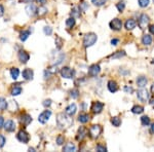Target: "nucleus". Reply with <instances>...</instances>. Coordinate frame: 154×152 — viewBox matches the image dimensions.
<instances>
[{"label":"nucleus","mask_w":154,"mask_h":152,"mask_svg":"<svg viewBox=\"0 0 154 152\" xmlns=\"http://www.w3.org/2000/svg\"><path fill=\"white\" fill-rule=\"evenodd\" d=\"M71 116L67 115L66 113H59L57 115V123L60 129H68L69 126H72L73 120L72 118H70Z\"/></svg>","instance_id":"obj_1"},{"label":"nucleus","mask_w":154,"mask_h":152,"mask_svg":"<svg viewBox=\"0 0 154 152\" xmlns=\"http://www.w3.org/2000/svg\"><path fill=\"white\" fill-rule=\"evenodd\" d=\"M97 39H98V37H97V35L95 33L86 34V35L84 36V38H83V45H84V47L93 46L94 44L96 43Z\"/></svg>","instance_id":"obj_2"},{"label":"nucleus","mask_w":154,"mask_h":152,"mask_svg":"<svg viewBox=\"0 0 154 152\" xmlns=\"http://www.w3.org/2000/svg\"><path fill=\"white\" fill-rule=\"evenodd\" d=\"M61 75L63 78H67V79H72L74 78V75H75V71L73 69L69 68V67H63L60 71Z\"/></svg>","instance_id":"obj_3"},{"label":"nucleus","mask_w":154,"mask_h":152,"mask_svg":"<svg viewBox=\"0 0 154 152\" xmlns=\"http://www.w3.org/2000/svg\"><path fill=\"white\" fill-rule=\"evenodd\" d=\"M89 136H91V139H97L99 138V136L102 133V126H99V124H95V126H91V129L88 131Z\"/></svg>","instance_id":"obj_4"},{"label":"nucleus","mask_w":154,"mask_h":152,"mask_svg":"<svg viewBox=\"0 0 154 152\" xmlns=\"http://www.w3.org/2000/svg\"><path fill=\"white\" fill-rule=\"evenodd\" d=\"M17 139H18V140L21 142V143L27 144L30 141V136H29V134L27 133L26 131H24V129H21V131H20L19 133H18V135H17Z\"/></svg>","instance_id":"obj_5"},{"label":"nucleus","mask_w":154,"mask_h":152,"mask_svg":"<svg viewBox=\"0 0 154 152\" xmlns=\"http://www.w3.org/2000/svg\"><path fill=\"white\" fill-rule=\"evenodd\" d=\"M103 109H104V104L101 103V102H99V101L93 102V104H91V112H93V113H95V114L101 113V112L103 111Z\"/></svg>","instance_id":"obj_6"},{"label":"nucleus","mask_w":154,"mask_h":152,"mask_svg":"<svg viewBox=\"0 0 154 152\" xmlns=\"http://www.w3.org/2000/svg\"><path fill=\"white\" fill-rule=\"evenodd\" d=\"M149 22H150V19H149V17L147 14H143L140 16V18H139V21H138V25L139 27H140L141 29H145L146 26H148Z\"/></svg>","instance_id":"obj_7"},{"label":"nucleus","mask_w":154,"mask_h":152,"mask_svg":"<svg viewBox=\"0 0 154 152\" xmlns=\"http://www.w3.org/2000/svg\"><path fill=\"white\" fill-rule=\"evenodd\" d=\"M51 115V110H44L42 113H40V115L38 117V121L42 124L46 123L48 121L49 117Z\"/></svg>","instance_id":"obj_8"},{"label":"nucleus","mask_w":154,"mask_h":152,"mask_svg":"<svg viewBox=\"0 0 154 152\" xmlns=\"http://www.w3.org/2000/svg\"><path fill=\"white\" fill-rule=\"evenodd\" d=\"M137 96H138V99L142 102H147L149 100V93H148L147 89H145L144 88H141L140 91H138Z\"/></svg>","instance_id":"obj_9"},{"label":"nucleus","mask_w":154,"mask_h":152,"mask_svg":"<svg viewBox=\"0 0 154 152\" xmlns=\"http://www.w3.org/2000/svg\"><path fill=\"white\" fill-rule=\"evenodd\" d=\"M109 26L114 31H119V30H121V28H122V22L119 19H114L110 22Z\"/></svg>","instance_id":"obj_10"},{"label":"nucleus","mask_w":154,"mask_h":152,"mask_svg":"<svg viewBox=\"0 0 154 152\" xmlns=\"http://www.w3.org/2000/svg\"><path fill=\"white\" fill-rule=\"evenodd\" d=\"M18 58H19V61L23 64H26L27 62L30 60V54L27 53L26 51H20L19 54H18Z\"/></svg>","instance_id":"obj_11"},{"label":"nucleus","mask_w":154,"mask_h":152,"mask_svg":"<svg viewBox=\"0 0 154 152\" xmlns=\"http://www.w3.org/2000/svg\"><path fill=\"white\" fill-rule=\"evenodd\" d=\"M100 71H101L100 66H99V65H97V64H94L88 68V75L91 76V77H95V76L98 75L99 73H100Z\"/></svg>","instance_id":"obj_12"},{"label":"nucleus","mask_w":154,"mask_h":152,"mask_svg":"<svg viewBox=\"0 0 154 152\" xmlns=\"http://www.w3.org/2000/svg\"><path fill=\"white\" fill-rule=\"evenodd\" d=\"M20 123H21V124H23L24 126H29V124L32 123L31 115H29V114H27V113L22 114L21 117H20Z\"/></svg>","instance_id":"obj_13"},{"label":"nucleus","mask_w":154,"mask_h":152,"mask_svg":"<svg viewBox=\"0 0 154 152\" xmlns=\"http://www.w3.org/2000/svg\"><path fill=\"white\" fill-rule=\"evenodd\" d=\"M88 135V129L83 126H80L78 129V132H77V136H76V140L77 141H82L84 138L86 137Z\"/></svg>","instance_id":"obj_14"},{"label":"nucleus","mask_w":154,"mask_h":152,"mask_svg":"<svg viewBox=\"0 0 154 152\" xmlns=\"http://www.w3.org/2000/svg\"><path fill=\"white\" fill-rule=\"evenodd\" d=\"M22 76H23V78L25 80H32V79H33V76H34V72L32 69L27 68L22 72Z\"/></svg>","instance_id":"obj_15"},{"label":"nucleus","mask_w":154,"mask_h":152,"mask_svg":"<svg viewBox=\"0 0 154 152\" xmlns=\"http://www.w3.org/2000/svg\"><path fill=\"white\" fill-rule=\"evenodd\" d=\"M26 12H27V14L30 17L35 16V14H37V7H36L35 4H33V3L28 4V5L26 6Z\"/></svg>","instance_id":"obj_16"},{"label":"nucleus","mask_w":154,"mask_h":152,"mask_svg":"<svg viewBox=\"0 0 154 152\" xmlns=\"http://www.w3.org/2000/svg\"><path fill=\"white\" fill-rule=\"evenodd\" d=\"M3 128L7 133H12V132H14V129H16V123L12 120H7L5 121V123H4Z\"/></svg>","instance_id":"obj_17"},{"label":"nucleus","mask_w":154,"mask_h":152,"mask_svg":"<svg viewBox=\"0 0 154 152\" xmlns=\"http://www.w3.org/2000/svg\"><path fill=\"white\" fill-rule=\"evenodd\" d=\"M76 111H77V107L75 104H71V105H69L68 107H66V109H65V113L71 117L76 113Z\"/></svg>","instance_id":"obj_18"},{"label":"nucleus","mask_w":154,"mask_h":152,"mask_svg":"<svg viewBox=\"0 0 154 152\" xmlns=\"http://www.w3.org/2000/svg\"><path fill=\"white\" fill-rule=\"evenodd\" d=\"M108 89H109V92L110 93H116V92L118 91V84H117V82L116 81H114V80H110L108 82Z\"/></svg>","instance_id":"obj_19"},{"label":"nucleus","mask_w":154,"mask_h":152,"mask_svg":"<svg viewBox=\"0 0 154 152\" xmlns=\"http://www.w3.org/2000/svg\"><path fill=\"white\" fill-rule=\"evenodd\" d=\"M148 83V79L146 78L145 76H140L137 78V85L139 86V88H145L146 84Z\"/></svg>","instance_id":"obj_20"},{"label":"nucleus","mask_w":154,"mask_h":152,"mask_svg":"<svg viewBox=\"0 0 154 152\" xmlns=\"http://www.w3.org/2000/svg\"><path fill=\"white\" fill-rule=\"evenodd\" d=\"M57 72H58V68H57L56 65H54V66L49 67V68H48L45 71H44V77H45V78H48V76L53 75V74H56Z\"/></svg>","instance_id":"obj_21"},{"label":"nucleus","mask_w":154,"mask_h":152,"mask_svg":"<svg viewBox=\"0 0 154 152\" xmlns=\"http://www.w3.org/2000/svg\"><path fill=\"white\" fill-rule=\"evenodd\" d=\"M125 29H126V30H133L134 28H136L137 22L135 21V20L130 19V20H128V21L125 22Z\"/></svg>","instance_id":"obj_22"},{"label":"nucleus","mask_w":154,"mask_h":152,"mask_svg":"<svg viewBox=\"0 0 154 152\" xmlns=\"http://www.w3.org/2000/svg\"><path fill=\"white\" fill-rule=\"evenodd\" d=\"M30 34H31V31L30 30H24L23 32H21L20 33V39H21V41H26L27 39H28V37L30 36Z\"/></svg>","instance_id":"obj_23"},{"label":"nucleus","mask_w":154,"mask_h":152,"mask_svg":"<svg viewBox=\"0 0 154 152\" xmlns=\"http://www.w3.org/2000/svg\"><path fill=\"white\" fill-rule=\"evenodd\" d=\"M142 42L144 45H150L152 43V37H151L149 34H145L143 37H142Z\"/></svg>","instance_id":"obj_24"},{"label":"nucleus","mask_w":154,"mask_h":152,"mask_svg":"<svg viewBox=\"0 0 154 152\" xmlns=\"http://www.w3.org/2000/svg\"><path fill=\"white\" fill-rule=\"evenodd\" d=\"M76 147L73 143H67L65 146L63 147V151L65 152H71V151H75Z\"/></svg>","instance_id":"obj_25"},{"label":"nucleus","mask_w":154,"mask_h":152,"mask_svg":"<svg viewBox=\"0 0 154 152\" xmlns=\"http://www.w3.org/2000/svg\"><path fill=\"white\" fill-rule=\"evenodd\" d=\"M89 120V115L86 113H82L78 116V121L81 123H86Z\"/></svg>","instance_id":"obj_26"},{"label":"nucleus","mask_w":154,"mask_h":152,"mask_svg":"<svg viewBox=\"0 0 154 152\" xmlns=\"http://www.w3.org/2000/svg\"><path fill=\"white\" fill-rule=\"evenodd\" d=\"M75 24H76V21H75V18H69V19H67L66 20V26H67V28H69V29H72L74 26H75Z\"/></svg>","instance_id":"obj_27"},{"label":"nucleus","mask_w":154,"mask_h":152,"mask_svg":"<svg viewBox=\"0 0 154 152\" xmlns=\"http://www.w3.org/2000/svg\"><path fill=\"white\" fill-rule=\"evenodd\" d=\"M131 112H133V113H135V114H141V113H143V112H144V108L142 106H140V105H136V106H134L133 108H131Z\"/></svg>","instance_id":"obj_28"},{"label":"nucleus","mask_w":154,"mask_h":152,"mask_svg":"<svg viewBox=\"0 0 154 152\" xmlns=\"http://www.w3.org/2000/svg\"><path fill=\"white\" fill-rule=\"evenodd\" d=\"M45 14H48V8H46L45 6L41 5V6H39L38 8H37V14H38L39 17L44 16Z\"/></svg>","instance_id":"obj_29"},{"label":"nucleus","mask_w":154,"mask_h":152,"mask_svg":"<svg viewBox=\"0 0 154 152\" xmlns=\"http://www.w3.org/2000/svg\"><path fill=\"white\" fill-rule=\"evenodd\" d=\"M22 88L21 86H14V88H11V96H19L20 94H22Z\"/></svg>","instance_id":"obj_30"},{"label":"nucleus","mask_w":154,"mask_h":152,"mask_svg":"<svg viewBox=\"0 0 154 152\" xmlns=\"http://www.w3.org/2000/svg\"><path fill=\"white\" fill-rule=\"evenodd\" d=\"M11 78L12 79H18V77L20 75V70L18 68H11Z\"/></svg>","instance_id":"obj_31"},{"label":"nucleus","mask_w":154,"mask_h":152,"mask_svg":"<svg viewBox=\"0 0 154 152\" xmlns=\"http://www.w3.org/2000/svg\"><path fill=\"white\" fill-rule=\"evenodd\" d=\"M111 123L113 124V126H116V128H118V126L121 124V119L119 118L118 116H114V117L111 118Z\"/></svg>","instance_id":"obj_32"},{"label":"nucleus","mask_w":154,"mask_h":152,"mask_svg":"<svg viewBox=\"0 0 154 152\" xmlns=\"http://www.w3.org/2000/svg\"><path fill=\"white\" fill-rule=\"evenodd\" d=\"M8 104H7L6 100L4 98H0V111H4L7 108Z\"/></svg>","instance_id":"obj_33"},{"label":"nucleus","mask_w":154,"mask_h":152,"mask_svg":"<svg viewBox=\"0 0 154 152\" xmlns=\"http://www.w3.org/2000/svg\"><path fill=\"white\" fill-rule=\"evenodd\" d=\"M64 44V40L60 36H56V46L58 49H61Z\"/></svg>","instance_id":"obj_34"},{"label":"nucleus","mask_w":154,"mask_h":152,"mask_svg":"<svg viewBox=\"0 0 154 152\" xmlns=\"http://www.w3.org/2000/svg\"><path fill=\"white\" fill-rule=\"evenodd\" d=\"M125 51H116L115 54H111L110 56V58H112V59H118V58H122V57H125Z\"/></svg>","instance_id":"obj_35"},{"label":"nucleus","mask_w":154,"mask_h":152,"mask_svg":"<svg viewBox=\"0 0 154 152\" xmlns=\"http://www.w3.org/2000/svg\"><path fill=\"white\" fill-rule=\"evenodd\" d=\"M80 9L77 8V7H74L73 9H72L71 11V16L73 17V18H79L80 17Z\"/></svg>","instance_id":"obj_36"},{"label":"nucleus","mask_w":154,"mask_h":152,"mask_svg":"<svg viewBox=\"0 0 154 152\" xmlns=\"http://www.w3.org/2000/svg\"><path fill=\"white\" fill-rule=\"evenodd\" d=\"M116 7H117V9H118L119 12H122L123 11H125V1H119L118 3L116 4Z\"/></svg>","instance_id":"obj_37"},{"label":"nucleus","mask_w":154,"mask_h":152,"mask_svg":"<svg viewBox=\"0 0 154 152\" xmlns=\"http://www.w3.org/2000/svg\"><path fill=\"white\" fill-rule=\"evenodd\" d=\"M141 123L144 126H147L150 124V118L148 116H142L141 117Z\"/></svg>","instance_id":"obj_38"},{"label":"nucleus","mask_w":154,"mask_h":152,"mask_svg":"<svg viewBox=\"0 0 154 152\" xmlns=\"http://www.w3.org/2000/svg\"><path fill=\"white\" fill-rule=\"evenodd\" d=\"M107 0H91V2H93L94 5L96 6H102L104 5V4L106 3Z\"/></svg>","instance_id":"obj_39"},{"label":"nucleus","mask_w":154,"mask_h":152,"mask_svg":"<svg viewBox=\"0 0 154 152\" xmlns=\"http://www.w3.org/2000/svg\"><path fill=\"white\" fill-rule=\"evenodd\" d=\"M88 4L86 3L85 1H81L80 4H79V9H80L81 11H85L86 9H88Z\"/></svg>","instance_id":"obj_40"},{"label":"nucleus","mask_w":154,"mask_h":152,"mask_svg":"<svg viewBox=\"0 0 154 152\" xmlns=\"http://www.w3.org/2000/svg\"><path fill=\"white\" fill-rule=\"evenodd\" d=\"M70 96L72 97L73 99H77L79 97V91L78 89H72V91L70 92Z\"/></svg>","instance_id":"obj_41"},{"label":"nucleus","mask_w":154,"mask_h":152,"mask_svg":"<svg viewBox=\"0 0 154 152\" xmlns=\"http://www.w3.org/2000/svg\"><path fill=\"white\" fill-rule=\"evenodd\" d=\"M138 3L141 7H146L149 4V0H138Z\"/></svg>","instance_id":"obj_42"},{"label":"nucleus","mask_w":154,"mask_h":152,"mask_svg":"<svg viewBox=\"0 0 154 152\" xmlns=\"http://www.w3.org/2000/svg\"><path fill=\"white\" fill-rule=\"evenodd\" d=\"M43 32H44V34H45V35H51V33H53V29L51 28V27H44L43 28Z\"/></svg>","instance_id":"obj_43"},{"label":"nucleus","mask_w":154,"mask_h":152,"mask_svg":"<svg viewBox=\"0 0 154 152\" xmlns=\"http://www.w3.org/2000/svg\"><path fill=\"white\" fill-rule=\"evenodd\" d=\"M64 142H65V138H64L63 136H61V135L58 136V138H57V144L61 146V145H63V144H64Z\"/></svg>","instance_id":"obj_44"},{"label":"nucleus","mask_w":154,"mask_h":152,"mask_svg":"<svg viewBox=\"0 0 154 152\" xmlns=\"http://www.w3.org/2000/svg\"><path fill=\"white\" fill-rule=\"evenodd\" d=\"M97 151H99V152H106L107 151V148L105 146H103V145H101V144H99V145H97Z\"/></svg>","instance_id":"obj_45"},{"label":"nucleus","mask_w":154,"mask_h":152,"mask_svg":"<svg viewBox=\"0 0 154 152\" xmlns=\"http://www.w3.org/2000/svg\"><path fill=\"white\" fill-rule=\"evenodd\" d=\"M5 142H6L5 137L2 136V135H0V148H2V147L5 145Z\"/></svg>","instance_id":"obj_46"},{"label":"nucleus","mask_w":154,"mask_h":152,"mask_svg":"<svg viewBox=\"0 0 154 152\" xmlns=\"http://www.w3.org/2000/svg\"><path fill=\"white\" fill-rule=\"evenodd\" d=\"M42 105H43L45 108H48V107H49L51 105V100H44L43 101V103H42Z\"/></svg>","instance_id":"obj_47"},{"label":"nucleus","mask_w":154,"mask_h":152,"mask_svg":"<svg viewBox=\"0 0 154 152\" xmlns=\"http://www.w3.org/2000/svg\"><path fill=\"white\" fill-rule=\"evenodd\" d=\"M125 92L128 94H131L134 92V88H131V86H125Z\"/></svg>","instance_id":"obj_48"},{"label":"nucleus","mask_w":154,"mask_h":152,"mask_svg":"<svg viewBox=\"0 0 154 152\" xmlns=\"http://www.w3.org/2000/svg\"><path fill=\"white\" fill-rule=\"evenodd\" d=\"M4 123H5V121H4V118L2 116H0V129H2L4 126Z\"/></svg>","instance_id":"obj_49"},{"label":"nucleus","mask_w":154,"mask_h":152,"mask_svg":"<svg viewBox=\"0 0 154 152\" xmlns=\"http://www.w3.org/2000/svg\"><path fill=\"white\" fill-rule=\"evenodd\" d=\"M118 42H119V40H118L117 38H114V39L111 40V44H112V45H117Z\"/></svg>","instance_id":"obj_50"},{"label":"nucleus","mask_w":154,"mask_h":152,"mask_svg":"<svg viewBox=\"0 0 154 152\" xmlns=\"http://www.w3.org/2000/svg\"><path fill=\"white\" fill-rule=\"evenodd\" d=\"M149 32H150L152 35H154V25H150V26H149Z\"/></svg>","instance_id":"obj_51"},{"label":"nucleus","mask_w":154,"mask_h":152,"mask_svg":"<svg viewBox=\"0 0 154 152\" xmlns=\"http://www.w3.org/2000/svg\"><path fill=\"white\" fill-rule=\"evenodd\" d=\"M4 14V7L0 4V17H2Z\"/></svg>","instance_id":"obj_52"},{"label":"nucleus","mask_w":154,"mask_h":152,"mask_svg":"<svg viewBox=\"0 0 154 152\" xmlns=\"http://www.w3.org/2000/svg\"><path fill=\"white\" fill-rule=\"evenodd\" d=\"M150 133L154 135V123L151 126V128H150Z\"/></svg>","instance_id":"obj_53"},{"label":"nucleus","mask_w":154,"mask_h":152,"mask_svg":"<svg viewBox=\"0 0 154 152\" xmlns=\"http://www.w3.org/2000/svg\"><path fill=\"white\" fill-rule=\"evenodd\" d=\"M21 1L25 2V3H31V2L34 1V0H21Z\"/></svg>","instance_id":"obj_54"},{"label":"nucleus","mask_w":154,"mask_h":152,"mask_svg":"<svg viewBox=\"0 0 154 152\" xmlns=\"http://www.w3.org/2000/svg\"><path fill=\"white\" fill-rule=\"evenodd\" d=\"M151 93L154 95V83L152 84V85H151Z\"/></svg>","instance_id":"obj_55"},{"label":"nucleus","mask_w":154,"mask_h":152,"mask_svg":"<svg viewBox=\"0 0 154 152\" xmlns=\"http://www.w3.org/2000/svg\"><path fill=\"white\" fill-rule=\"evenodd\" d=\"M38 1L40 2L41 4H44V3H45V2H46V0H38Z\"/></svg>","instance_id":"obj_56"},{"label":"nucleus","mask_w":154,"mask_h":152,"mask_svg":"<svg viewBox=\"0 0 154 152\" xmlns=\"http://www.w3.org/2000/svg\"><path fill=\"white\" fill-rule=\"evenodd\" d=\"M150 104H151L152 106H154V99H153V100H151V101H150Z\"/></svg>","instance_id":"obj_57"},{"label":"nucleus","mask_w":154,"mask_h":152,"mask_svg":"<svg viewBox=\"0 0 154 152\" xmlns=\"http://www.w3.org/2000/svg\"><path fill=\"white\" fill-rule=\"evenodd\" d=\"M29 151H35V149H34V148H31V147H30V148H29Z\"/></svg>","instance_id":"obj_58"},{"label":"nucleus","mask_w":154,"mask_h":152,"mask_svg":"<svg viewBox=\"0 0 154 152\" xmlns=\"http://www.w3.org/2000/svg\"><path fill=\"white\" fill-rule=\"evenodd\" d=\"M153 2H154V0H153Z\"/></svg>","instance_id":"obj_59"}]
</instances>
